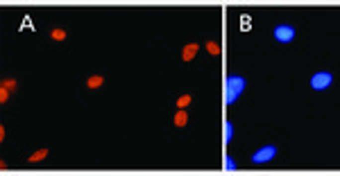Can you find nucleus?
Returning a JSON list of instances; mask_svg holds the SVG:
<instances>
[{
    "label": "nucleus",
    "mask_w": 340,
    "mask_h": 176,
    "mask_svg": "<svg viewBox=\"0 0 340 176\" xmlns=\"http://www.w3.org/2000/svg\"><path fill=\"white\" fill-rule=\"evenodd\" d=\"M274 154H277V149H274L272 145H265V147H261V149L256 151L252 156V163L254 165H263V163H270L274 158Z\"/></svg>",
    "instance_id": "3"
},
{
    "label": "nucleus",
    "mask_w": 340,
    "mask_h": 176,
    "mask_svg": "<svg viewBox=\"0 0 340 176\" xmlns=\"http://www.w3.org/2000/svg\"><path fill=\"white\" fill-rule=\"evenodd\" d=\"M331 81H334V75H331V72L320 70L311 77V88H315V91H325V88L331 86Z\"/></svg>",
    "instance_id": "2"
},
{
    "label": "nucleus",
    "mask_w": 340,
    "mask_h": 176,
    "mask_svg": "<svg viewBox=\"0 0 340 176\" xmlns=\"http://www.w3.org/2000/svg\"><path fill=\"white\" fill-rule=\"evenodd\" d=\"M232 138H234V126L232 122H225V142H232Z\"/></svg>",
    "instance_id": "5"
},
{
    "label": "nucleus",
    "mask_w": 340,
    "mask_h": 176,
    "mask_svg": "<svg viewBox=\"0 0 340 176\" xmlns=\"http://www.w3.org/2000/svg\"><path fill=\"white\" fill-rule=\"evenodd\" d=\"M274 39L281 41V43H288V41L295 39V30L290 25H279L274 27Z\"/></svg>",
    "instance_id": "4"
},
{
    "label": "nucleus",
    "mask_w": 340,
    "mask_h": 176,
    "mask_svg": "<svg viewBox=\"0 0 340 176\" xmlns=\"http://www.w3.org/2000/svg\"><path fill=\"white\" fill-rule=\"evenodd\" d=\"M243 91H245V79H243V77H236V75L227 77V81H225V102L227 104L232 106L234 102L241 97Z\"/></svg>",
    "instance_id": "1"
},
{
    "label": "nucleus",
    "mask_w": 340,
    "mask_h": 176,
    "mask_svg": "<svg viewBox=\"0 0 340 176\" xmlns=\"http://www.w3.org/2000/svg\"><path fill=\"white\" fill-rule=\"evenodd\" d=\"M225 161H227V163H225V170H227V172H234V170H236V163H234L232 156H227Z\"/></svg>",
    "instance_id": "6"
}]
</instances>
